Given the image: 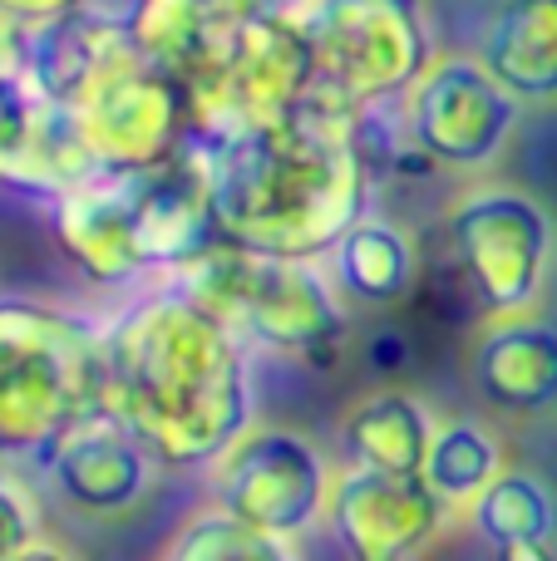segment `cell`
Masks as SVG:
<instances>
[{
	"mask_svg": "<svg viewBox=\"0 0 557 561\" xmlns=\"http://www.w3.org/2000/svg\"><path fill=\"white\" fill-rule=\"evenodd\" d=\"M499 561H557L553 547H503V552H493Z\"/></svg>",
	"mask_w": 557,
	"mask_h": 561,
	"instance_id": "f1b7e54d",
	"label": "cell"
},
{
	"mask_svg": "<svg viewBox=\"0 0 557 561\" xmlns=\"http://www.w3.org/2000/svg\"><path fill=\"white\" fill-rule=\"evenodd\" d=\"M79 5H89V0H0V10L20 15L25 25H45V20L69 15V10H79Z\"/></svg>",
	"mask_w": 557,
	"mask_h": 561,
	"instance_id": "83f0119b",
	"label": "cell"
},
{
	"mask_svg": "<svg viewBox=\"0 0 557 561\" xmlns=\"http://www.w3.org/2000/svg\"><path fill=\"white\" fill-rule=\"evenodd\" d=\"M469 527L493 547H553L557 542V493L533 468H503L484 497L469 507Z\"/></svg>",
	"mask_w": 557,
	"mask_h": 561,
	"instance_id": "7402d4cb",
	"label": "cell"
},
{
	"mask_svg": "<svg viewBox=\"0 0 557 561\" xmlns=\"http://www.w3.org/2000/svg\"><path fill=\"white\" fill-rule=\"evenodd\" d=\"M79 138L94 153L99 173H128L193 144V108L183 79L158 69L148 55H134L104 79L84 104L69 108Z\"/></svg>",
	"mask_w": 557,
	"mask_h": 561,
	"instance_id": "30bf717a",
	"label": "cell"
},
{
	"mask_svg": "<svg viewBox=\"0 0 557 561\" xmlns=\"http://www.w3.org/2000/svg\"><path fill=\"white\" fill-rule=\"evenodd\" d=\"M30 65V25L10 10H0V79H25Z\"/></svg>",
	"mask_w": 557,
	"mask_h": 561,
	"instance_id": "484cf974",
	"label": "cell"
},
{
	"mask_svg": "<svg viewBox=\"0 0 557 561\" xmlns=\"http://www.w3.org/2000/svg\"><path fill=\"white\" fill-rule=\"evenodd\" d=\"M134 55H144L128 25V10L114 15L109 5H79L69 15H55L45 25H30V65L25 79L49 104H84L114 69H124Z\"/></svg>",
	"mask_w": 557,
	"mask_h": 561,
	"instance_id": "5bb4252c",
	"label": "cell"
},
{
	"mask_svg": "<svg viewBox=\"0 0 557 561\" xmlns=\"http://www.w3.org/2000/svg\"><path fill=\"white\" fill-rule=\"evenodd\" d=\"M154 561H296L292 542L262 537L252 527H242L237 517H227L223 507L203 503L193 517L173 527Z\"/></svg>",
	"mask_w": 557,
	"mask_h": 561,
	"instance_id": "603a6c76",
	"label": "cell"
},
{
	"mask_svg": "<svg viewBox=\"0 0 557 561\" xmlns=\"http://www.w3.org/2000/svg\"><path fill=\"white\" fill-rule=\"evenodd\" d=\"M355 108L311 94L276 124L197 138L207 158L217 237L272 256L326 262L371 213L375 173Z\"/></svg>",
	"mask_w": 557,
	"mask_h": 561,
	"instance_id": "7a4b0ae2",
	"label": "cell"
},
{
	"mask_svg": "<svg viewBox=\"0 0 557 561\" xmlns=\"http://www.w3.org/2000/svg\"><path fill=\"white\" fill-rule=\"evenodd\" d=\"M183 89L193 108V138H223L296 114L316 94V59L302 15L237 20L197 59Z\"/></svg>",
	"mask_w": 557,
	"mask_h": 561,
	"instance_id": "52a82bcc",
	"label": "cell"
},
{
	"mask_svg": "<svg viewBox=\"0 0 557 561\" xmlns=\"http://www.w3.org/2000/svg\"><path fill=\"white\" fill-rule=\"evenodd\" d=\"M94 409H104V320L0 296V458H39Z\"/></svg>",
	"mask_w": 557,
	"mask_h": 561,
	"instance_id": "277c9868",
	"label": "cell"
},
{
	"mask_svg": "<svg viewBox=\"0 0 557 561\" xmlns=\"http://www.w3.org/2000/svg\"><path fill=\"white\" fill-rule=\"evenodd\" d=\"M49 227L59 252L94 286H138L148 280V262L138 252L134 213L118 173H99L69 193L49 197Z\"/></svg>",
	"mask_w": 557,
	"mask_h": 561,
	"instance_id": "2e32d148",
	"label": "cell"
},
{
	"mask_svg": "<svg viewBox=\"0 0 557 561\" xmlns=\"http://www.w3.org/2000/svg\"><path fill=\"white\" fill-rule=\"evenodd\" d=\"M247 15H262V10L252 0H138L128 10V25H134L138 49L158 69L187 79L197 59L223 39V30H232Z\"/></svg>",
	"mask_w": 557,
	"mask_h": 561,
	"instance_id": "ffe728a7",
	"label": "cell"
},
{
	"mask_svg": "<svg viewBox=\"0 0 557 561\" xmlns=\"http://www.w3.org/2000/svg\"><path fill=\"white\" fill-rule=\"evenodd\" d=\"M503 468H509L503 438L493 434L484 419L464 414V419H440L420 478L434 488V497H440L454 517H469V507L479 503L484 488H489Z\"/></svg>",
	"mask_w": 557,
	"mask_h": 561,
	"instance_id": "44dd1931",
	"label": "cell"
},
{
	"mask_svg": "<svg viewBox=\"0 0 557 561\" xmlns=\"http://www.w3.org/2000/svg\"><path fill=\"white\" fill-rule=\"evenodd\" d=\"M474 55L523 108L557 104V0H489Z\"/></svg>",
	"mask_w": 557,
	"mask_h": 561,
	"instance_id": "e0dca14e",
	"label": "cell"
},
{
	"mask_svg": "<svg viewBox=\"0 0 557 561\" xmlns=\"http://www.w3.org/2000/svg\"><path fill=\"white\" fill-rule=\"evenodd\" d=\"M326 272L336 276L345 300L371 306V310H390L420 290L424 252L410 227L371 207V213L336 242V252L326 256Z\"/></svg>",
	"mask_w": 557,
	"mask_h": 561,
	"instance_id": "ac0fdd59",
	"label": "cell"
},
{
	"mask_svg": "<svg viewBox=\"0 0 557 561\" xmlns=\"http://www.w3.org/2000/svg\"><path fill=\"white\" fill-rule=\"evenodd\" d=\"M434 409L400 385H375L355 394L341 414L345 463L371 473H420L424 454L434 444Z\"/></svg>",
	"mask_w": 557,
	"mask_h": 561,
	"instance_id": "d6986e66",
	"label": "cell"
},
{
	"mask_svg": "<svg viewBox=\"0 0 557 561\" xmlns=\"http://www.w3.org/2000/svg\"><path fill=\"white\" fill-rule=\"evenodd\" d=\"M336 468L292 424H252L213 468H207V503L223 507L242 527L276 542L311 533L326 523Z\"/></svg>",
	"mask_w": 557,
	"mask_h": 561,
	"instance_id": "ba28073f",
	"label": "cell"
},
{
	"mask_svg": "<svg viewBox=\"0 0 557 561\" xmlns=\"http://www.w3.org/2000/svg\"><path fill=\"white\" fill-rule=\"evenodd\" d=\"M49 483L59 488L69 507L94 517H114L128 513L148 497L158 478V458L114 409H94L79 424H69L55 444L39 454Z\"/></svg>",
	"mask_w": 557,
	"mask_h": 561,
	"instance_id": "4fadbf2b",
	"label": "cell"
},
{
	"mask_svg": "<svg viewBox=\"0 0 557 561\" xmlns=\"http://www.w3.org/2000/svg\"><path fill=\"white\" fill-rule=\"evenodd\" d=\"M469 379L484 404L503 414H553L557 409V320L538 310L484 316L469 345Z\"/></svg>",
	"mask_w": 557,
	"mask_h": 561,
	"instance_id": "9a60e30c",
	"label": "cell"
},
{
	"mask_svg": "<svg viewBox=\"0 0 557 561\" xmlns=\"http://www.w3.org/2000/svg\"><path fill=\"white\" fill-rule=\"evenodd\" d=\"M104 409L163 468H213L257 424L247 340L178 280H154L104 320Z\"/></svg>",
	"mask_w": 557,
	"mask_h": 561,
	"instance_id": "6da1fadb",
	"label": "cell"
},
{
	"mask_svg": "<svg viewBox=\"0 0 557 561\" xmlns=\"http://www.w3.org/2000/svg\"><path fill=\"white\" fill-rule=\"evenodd\" d=\"M39 104L30 79H0V183L25 187L30 178V153H35V128H39Z\"/></svg>",
	"mask_w": 557,
	"mask_h": 561,
	"instance_id": "cb8c5ba5",
	"label": "cell"
},
{
	"mask_svg": "<svg viewBox=\"0 0 557 561\" xmlns=\"http://www.w3.org/2000/svg\"><path fill=\"white\" fill-rule=\"evenodd\" d=\"M454 272L484 316L538 310L557 266V222L519 183H469L444 207Z\"/></svg>",
	"mask_w": 557,
	"mask_h": 561,
	"instance_id": "8992f818",
	"label": "cell"
},
{
	"mask_svg": "<svg viewBox=\"0 0 557 561\" xmlns=\"http://www.w3.org/2000/svg\"><path fill=\"white\" fill-rule=\"evenodd\" d=\"M168 280H178L193 300L223 316L247 345H262L321 375H331L345 359L351 316L326 262L213 242Z\"/></svg>",
	"mask_w": 557,
	"mask_h": 561,
	"instance_id": "3957f363",
	"label": "cell"
},
{
	"mask_svg": "<svg viewBox=\"0 0 557 561\" xmlns=\"http://www.w3.org/2000/svg\"><path fill=\"white\" fill-rule=\"evenodd\" d=\"M30 542H39V497L0 458V561H15Z\"/></svg>",
	"mask_w": 557,
	"mask_h": 561,
	"instance_id": "d4e9b609",
	"label": "cell"
},
{
	"mask_svg": "<svg viewBox=\"0 0 557 561\" xmlns=\"http://www.w3.org/2000/svg\"><path fill=\"white\" fill-rule=\"evenodd\" d=\"M118 178H124L148 276L168 280L193 256H203L213 242H223L213 217V193H207V158L197 138L183 144L178 153L158 158L148 168H128Z\"/></svg>",
	"mask_w": 557,
	"mask_h": 561,
	"instance_id": "7c38bea8",
	"label": "cell"
},
{
	"mask_svg": "<svg viewBox=\"0 0 557 561\" xmlns=\"http://www.w3.org/2000/svg\"><path fill=\"white\" fill-rule=\"evenodd\" d=\"M15 561H75V557H69V552H59L55 542H45V537H39V542H30V547H25V552H20Z\"/></svg>",
	"mask_w": 557,
	"mask_h": 561,
	"instance_id": "f546056e",
	"label": "cell"
},
{
	"mask_svg": "<svg viewBox=\"0 0 557 561\" xmlns=\"http://www.w3.org/2000/svg\"><path fill=\"white\" fill-rule=\"evenodd\" d=\"M345 561H420L454 513L434 497L420 473H371V468H336L331 507H326Z\"/></svg>",
	"mask_w": 557,
	"mask_h": 561,
	"instance_id": "8fae6325",
	"label": "cell"
},
{
	"mask_svg": "<svg viewBox=\"0 0 557 561\" xmlns=\"http://www.w3.org/2000/svg\"><path fill=\"white\" fill-rule=\"evenodd\" d=\"M395 114L405 138L444 173H484L499 163L523 124V104L474 49H440L410 94L395 104Z\"/></svg>",
	"mask_w": 557,
	"mask_h": 561,
	"instance_id": "9c48e42d",
	"label": "cell"
},
{
	"mask_svg": "<svg viewBox=\"0 0 557 561\" xmlns=\"http://www.w3.org/2000/svg\"><path fill=\"white\" fill-rule=\"evenodd\" d=\"M365 359H371V369L375 375H400L405 365H410V340L400 335L395 325H385V330H375L371 340H365Z\"/></svg>",
	"mask_w": 557,
	"mask_h": 561,
	"instance_id": "4316f807",
	"label": "cell"
},
{
	"mask_svg": "<svg viewBox=\"0 0 557 561\" xmlns=\"http://www.w3.org/2000/svg\"><path fill=\"white\" fill-rule=\"evenodd\" d=\"M302 25L316 59V94L355 114L400 104L440 55L424 0H311Z\"/></svg>",
	"mask_w": 557,
	"mask_h": 561,
	"instance_id": "5b68a950",
	"label": "cell"
}]
</instances>
